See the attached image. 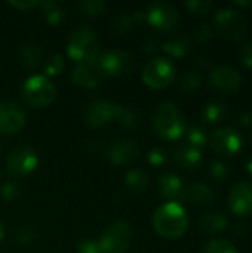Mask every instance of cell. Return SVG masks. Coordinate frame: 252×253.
Wrapping results in <instances>:
<instances>
[{"mask_svg":"<svg viewBox=\"0 0 252 253\" xmlns=\"http://www.w3.org/2000/svg\"><path fill=\"white\" fill-rule=\"evenodd\" d=\"M147 160L151 166H163L169 160V153L163 147H154L149 151Z\"/></svg>","mask_w":252,"mask_h":253,"instance_id":"cell-34","label":"cell"},{"mask_svg":"<svg viewBox=\"0 0 252 253\" xmlns=\"http://www.w3.org/2000/svg\"><path fill=\"white\" fill-rule=\"evenodd\" d=\"M192 46H193L192 39L187 34H180L165 42L162 44V49L174 58H183L192 50Z\"/></svg>","mask_w":252,"mask_h":253,"instance_id":"cell-23","label":"cell"},{"mask_svg":"<svg viewBox=\"0 0 252 253\" xmlns=\"http://www.w3.org/2000/svg\"><path fill=\"white\" fill-rule=\"evenodd\" d=\"M239 58H241V62H242L244 67L252 70V42H245L241 46Z\"/></svg>","mask_w":252,"mask_h":253,"instance_id":"cell-39","label":"cell"},{"mask_svg":"<svg viewBox=\"0 0 252 253\" xmlns=\"http://www.w3.org/2000/svg\"><path fill=\"white\" fill-rule=\"evenodd\" d=\"M100 65L104 76H123L132 71L134 59L125 50H110L100 55Z\"/></svg>","mask_w":252,"mask_h":253,"instance_id":"cell-15","label":"cell"},{"mask_svg":"<svg viewBox=\"0 0 252 253\" xmlns=\"http://www.w3.org/2000/svg\"><path fill=\"white\" fill-rule=\"evenodd\" d=\"M201 76L196 71H187L180 79V89L186 93L195 92L201 86Z\"/></svg>","mask_w":252,"mask_h":253,"instance_id":"cell-32","label":"cell"},{"mask_svg":"<svg viewBox=\"0 0 252 253\" xmlns=\"http://www.w3.org/2000/svg\"><path fill=\"white\" fill-rule=\"evenodd\" d=\"M67 53L77 64L95 59L100 55L97 33L86 25H80L74 28L70 34Z\"/></svg>","mask_w":252,"mask_h":253,"instance_id":"cell-3","label":"cell"},{"mask_svg":"<svg viewBox=\"0 0 252 253\" xmlns=\"http://www.w3.org/2000/svg\"><path fill=\"white\" fill-rule=\"evenodd\" d=\"M251 145H252V136H251Z\"/></svg>","mask_w":252,"mask_h":253,"instance_id":"cell-48","label":"cell"},{"mask_svg":"<svg viewBox=\"0 0 252 253\" xmlns=\"http://www.w3.org/2000/svg\"><path fill=\"white\" fill-rule=\"evenodd\" d=\"M208 173L214 181H226L230 175V168L223 160H212L208 166Z\"/></svg>","mask_w":252,"mask_h":253,"instance_id":"cell-30","label":"cell"},{"mask_svg":"<svg viewBox=\"0 0 252 253\" xmlns=\"http://www.w3.org/2000/svg\"><path fill=\"white\" fill-rule=\"evenodd\" d=\"M140 156V148L132 139H120L116 141L108 150V159L113 165L128 166L135 162Z\"/></svg>","mask_w":252,"mask_h":253,"instance_id":"cell-17","label":"cell"},{"mask_svg":"<svg viewBox=\"0 0 252 253\" xmlns=\"http://www.w3.org/2000/svg\"><path fill=\"white\" fill-rule=\"evenodd\" d=\"M157 191L165 197L169 199L171 202H177L178 199H183L184 193V185L181 178L174 173V172H165L157 178L156 182Z\"/></svg>","mask_w":252,"mask_h":253,"instance_id":"cell-18","label":"cell"},{"mask_svg":"<svg viewBox=\"0 0 252 253\" xmlns=\"http://www.w3.org/2000/svg\"><path fill=\"white\" fill-rule=\"evenodd\" d=\"M227 202L235 215L242 218L252 216V182L241 181L235 184L229 193Z\"/></svg>","mask_w":252,"mask_h":253,"instance_id":"cell-14","label":"cell"},{"mask_svg":"<svg viewBox=\"0 0 252 253\" xmlns=\"http://www.w3.org/2000/svg\"><path fill=\"white\" fill-rule=\"evenodd\" d=\"M208 80L212 89L223 93H236L242 84L241 73L230 65H217L211 68Z\"/></svg>","mask_w":252,"mask_h":253,"instance_id":"cell-12","label":"cell"},{"mask_svg":"<svg viewBox=\"0 0 252 253\" xmlns=\"http://www.w3.org/2000/svg\"><path fill=\"white\" fill-rule=\"evenodd\" d=\"M117 120L126 127H135L140 123V113L135 108H123Z\"/></svg>","mask_w":252,"mask_h":253,"instance_id":"cell-35","label":"cell"},{"mask_svg":"<svg viewBox=\"0 0 252 253\" xmlns=\"http://www.w3.org/2000/svg\"><path fill=\"white\" fill-rule=\"evenodd\" d=\"M189 227V216L186 209L178 202H166L160 205L153 213V228L165 239L181 237Z\"/></svg>","mask_w":252,"mask_h":253,"instance_id":"cell-1","label":"cell"},{"mask_svg":"<svg viewBox=\"0 0 252 253\" xmlns=\"http://www.w3.org/2000/svg\"><path fill=\"white\" fill-rule=\"evenodd\" d=\"M183 199L195 206H209L215 200V193L205 182H192L184 187Z\"/></svg>","mask_w":252,"mask_h":253,"instance_id":"cell-19","label":"cell"},{"mask_svg":"<svg viewBox=\"0 0 252 253\" xmlns=\"http://www.w3.org/2000/svg\"><path fill=\"white\" fill-rule=\"evenodd\" d=\"M229 225V218L226 213L220 211H209L205 212L199 219V230L203 234L215 236L221 231H224Z\"/></svg>","mask_w":252,"mask_h":253,"instance_id":"cell-21","label":"cell"},{"mask_svg":"<svg viewBox=\"0 0 252 253\" xmlns=\"http://www.w3.org/2000/svg\"><path fill=\"white\" fill-rule=\"evenodd\" d=\"M10 6L19 9V10H30L40 4V1H31V0H18V1H9Z\"/></svg>","mask_w":252,"mask_h":253,"instance_id":"cell-42","label":"cell"},{"mask_svg":"<svg viewBox=\"0 0 252 253\" xmlns=\"http://www.w3.org/2000/svg\"><path fill=\"white\" fill-rule=\"evenodd\" d=\"M238 122L242 125V126H251L252 125V113L245 110V111H241V114L238 116Z\"/></svg>","mask_w":252,"mask_h":253,"instance_id":"cell-43","label":"cell"},{"mask_svg":"<svg viewBox=\"0 0 252 253\" xmlns=\"http://www.w3.org/2000/svg\"><path fill=\"white\" fill-rule=\"evenodd\" d=\"M208 144L217 154L230 157V156H236L242 150L244 138L238 129L232 126H226L209 133Z\"/></svg>","mask_w":252,"mask_h":253,"instance_id":"cell-9","label":"cell"},{"mask_svg":"<svg viewBox=\"0 0 252 253\" xmlns=\"http://www.w3.org/2000/svg\"><path fill=\"white\" fill-rule=\"evenodd\" d=\"M39 165L37 153L30 147H18L12 150L6 159V169L12 176H25Z\"/></svg>","mask_w":252,"mask_h":253,"instance_id":"cell-11","label":"cell"},{"mask_svg":"<svg viewBox=\"0 0 252 253\" xmlns=\"http://www.w3.org/2000/svg\"><path fill=\"white\" fill-rule=\"evenodd\" d=\"M202 119L205 123H218L226 120L227 117V105L221 101H209L203 105L202 113H201Z\"/></svg>","mask_w":252,"mask_h":253,"instance_id":"cell-24","label":"cell"},{"mask_svg":"<svg viewBox=\"0 0 252 253\" xmlns=\"http://www.w3.org/2000/svg\"><path fill=\"white\" fill-rule=\"evenodd\" d=\"M175 163L184 169V170H195L202 165L203 160V154L202 150L198 147L190 145L189 142L181 144L177 150H175Z\"/></svg>","mask_w":252,"mask_h":253,"instance_id":"cell-20","label":"cell"},{"mask_svg":"<svg viewBox=\"0 0 252 253\" xmlns=\"http://www.w3.org/2000/svg\"><path fill=\"white\" fill-rule=\"evenodd\" d=\"M212 37H214V27H212L211 24H208V22L201 24V25L196 28V31H195V39H196L198 42L206 43V42H209Z\"/></svg>","mask_w":252,"mask_h":253,"instance_id":"cell-38","label":"cell"},{"mask_svg":"<svg viewBox=\"0 0 252 253\" xmlns=\"http://www.w3.org/2000/svg\"><path fill=\"white\" fill-rule=\"evenodd\" d=\"M40 6L43 7L45 18L50 25H59L65 19V10L61 7L58 1H42Z\"/></svg>","mask_w":252,"mask_h":253,"instance_id":"cell-27","label":"cell"},{"mask_svg":"<svg viewBox=\"0 0 252 253\" xmlns=\"http://www.w3.org/2000/svg\"><path fill=\"white\" fill-rule=\"evenodd\" d=\"M202 253H238V249L226 239H212L205 245Z\"/></svg>","mask_w":252,"mask_h":253,"instance_id":"cell-28","label":"cell"},{"mask_svg":"<svg viewBox=\"0 0 252 253\" xmlns=\"http://www.w3.org/2000/svg\"><path fill=\"white\" fill-rule=\"evenodd\" d=\"M184 135L190 145L198 147L201 150H202V147H205L208 144V139H209V133H208L206 127L202 125H198V123H193L192 126H189Z\"/></svg>","mask_w":252,"mask_h":253,"instance_id":"cell-26","label":"cell"},{"mask_svg":"<svg viewBox=\"0 0 252 253\" xmlns=\"http://www.w3.org/2000/svg\"><path fill=\"white\" fill-rule=\"evenodd\" d=\"M19 191H21V187L16 181L10 179V181H6L3 185H1V190H0V196L6 200V202H10L13 199H16L19 196Z\"/></svg>","mask_w":252,"mask_h":253,"instance_id":"cell-36","label":"cell"},{"mask_svg":"<svg viewBox=\"0 0 252 253\" xmlns=\"http://www.w3.org/2000/svg\"><path fill=\"white\" fill-rule=\"evenodd\" d=\"M247 170H248L250 175H252V159H250L248 163H247Z\"/></svg>","mask_w":252,"mask_h":253,"instance_id":"cell-46","label":"cell"},{"mask_svg":"<svg viewBox=\"0 0 252 253\" xmlns=\"http://www.w3.org/2000/svg\"><path fill=\"white\" fill-rule=\"evenodd\" d=\"M43 68H45V73L48 76H58L62 71V68H64V59H62V56L59 53L49 55L45 59Z\"/></svg>","mask_w":252,"mask_h":253,"instance_id":"cell-33","label":"cell"},{"mask_svg":"<svg viewBox=\"0 0 252 253\" xmlns=\"http://www.w3.org/2000/svg\"><path fill=\"white\" fill-rule=\"evenodd\" d=\"M34 237V231L28 224H21L15 231V240L19 245H28Z\"/></svg>","mask_w":252,"mask_h":253,"instance_id":"cell-37","label":"cell"},{"mask_svg":"<svg viewBox=\"0 0 252 253\" xmlns=\"http://www.w3.org/2000/svg\"><path fill=\"white\" fill-rule=\"evenodd\" d=\"M4 239V225H3V222L0 221V242Z\"/></svg>","mask_w":252,"mask_h":253,"instance_id":"cell-45","label":"cell"},{"mask_svg":"<svg viewBox=\"0 0 252 253\" xmlns=\"http://www.w3.org/2000/svg\"><path fill=\"white\" fill-rule=\"evenodd\" d=\"M132 228L126 221H116L101 234L98 245L102 253H123L132 243Z\"/></svg>","mask_w":252,"mask_h":253,"instance_id":"cell-7","label":"cell"},{"mask_svg":"<svg viewBox=\"0 0 252 253\" xmlns=\"http://www.w3.org/2000/svg\"><path fill=\"white\" fill-rule=\"evenodd\" d=\"M146 19L149 24L160 31L171 33L178 27L180 15L175 6H172L168 1H156L150 4V7L146 10Z\"/></svg>","mask_w":252,"mask_h":253,"instance_id":"cell-10","label":"cell"},{"mask_svg":"<svg viewBox=\"0 0 252 253\" xmlns=\"http://www.w3.org/2000/svg\"><path fill=\"white\" fill-rule=\"evenodd\" d=\"M215 30L226 39L238 42L242 40L248 31L247 18L235 7H223L215 12Z\"/></svg>","mask_w":252,"mask_h":253,"instance_id":"cell-5","label":"cell"},{"mask_svg":"<svg viewBox=\"0 0 252 253\" xmlns=\"http://www.w3.org/2000/svg\"><path fill=\"white\" fill-rule=\"evenodd\" d=\"M105 4L101 0H82L76 4V9L82 13V15H88V16H97L100 13H102Z\"/></svg>","mask_w":252,"mask_h":253,"instance_id":"cell-29","label":"cell"},{"mask_svg":"<svg viewBox=\"0 0 252 253\" xmlns=\"http://www.w3.org/2000/svg\"><path fill=\"white\" fill-rule=\"evenodd\" d=\"M0 179H1V170H0Z\"/></svg>","mask_w":252,"mask_h":253,"instance_id":"cell-47","label":"cell"},{"mask_svg":"<svg viewBox=\"0 0 252 253\" xmlns=\"http://www.w3.org/2000/svg\"><path fill=\"white\" fill-rule=\"evenodd\" d=\"M177 76L175 65L172 61L163 56H156L150 59L143 70V82L151 89L168 87Z\"/></svg>","mask_w":252,"mask_h":253,"instance_id":"cell-6","label":"cell"},{"mask_svg":"<svg viewBox=\"0 0 252 253\" xmlns=\"http://www.w3.org/2000/svg\"><path fill=\"white\" fill-rule=\"evenodd\" d=\"M19 59L21 62L28 67V68H37L43 59V50L40 47V44H37L36 42H24L19 46Z\"/></svg>","mask_w":252,"mask_h":253,"instance_id":"cell-22","label":"cell"},{"mask_svg":"<svg viewBox=\"0 0 252 253\" xmlns=\"http://www.w3.org/2000/svg\"><path fill=\"white\" fill-rule=\"evenodd\" d=\"M125 182L128 185V188H131L135 193H143L147 190L149 184H150V178L149 173L144 172L143 169H132L126 173Z\"/></svg>","mask_w":252,"mask_h":253,"instance_id":"cell-25","label":"cell"},{"mask_svg":"<svg viewBox=\"0 0 252 253\" xmlns=\"http://www.w3.org/2000/svg\"><path fill=\"white\" fill-rule=\"evenodd\" d=\"M153 133L162 141H177L186 130L187 123L174 102H162L157 105L151 119Z\"/></svg>","mask_w":252,"mask_h":253,"instance_id":"cell-2","label":"cell"},{"mask_svg":"<svg viewBox=\"0 0 252 253\" xmlns=\"http://www.w3.org/2000/svg\"><path fill=\"white\" fill-rule=\"evenodd\" d=\"M123 107L107 99H95L85 108V122L91 127H104L113 120H117Z\"/></svg>","mask_w":252,"mask_h":253,"instance_id":"cell-8","label":"cell"},{"mask_svg":"<svg viewBox=\"0 0 252 253\" xmlns=\"http://www.w3.org/2000/svg\"><path fill=\"white\" fill-rule=\"evenodd\" d=\"M113 28L117 31V33H126L131 27H132V19L126 15H117L114 19H113Z\"/></svg>","mask_w":252,"mask_h":253,"instance_id":"cell-40","label":"cell"},{"mask_svg":"<svg viewBox=\"0 0 252 253\" xmlns=\"http://www.w3.org/2000/svg\"><path fill=\"white\" fill-rule=\"evenodd\" d=\"M0 150H1V145H0Z\"/></svg>","mask_w":252,"mask_h":253,"instance_id":"cell-49","label":"cell"},{"mask_svg":"<svg viewBox=\"0 0 252 253\" xmlns=\"http://www.w3.org/2000/svg\"><path fill=\"white\" fill-rule=\"evenodd\" d=\"M252 1H233V6H251Z\"/></svg>","mask_w":252,"mask_h":253,"instance_id":"cell-44","label":"cell"},{"mask_svg":"<svg viewBox=\"0 0 252 253\" xmlns=\"http://www.w3.org/2000/svg\"><path fill=\"white\" fill-rule=\"evenodd\" d=\"M186 7L190 13L198 16H205L214 9V3L211 0H187Z\"/></svg>","mask_w":252,"mask_h":253,"instance_id":"cell-31","label":"cell"},{"mask_svg":"<svg viewBox=\"0 0 252 253\" xmlns=\"http://www.w3.org/2000/svg\"><path fill=\"white\" fill-rule=\"evenodd\" d=\"M100 55L92 61L82 62V64L76 65V68L71 71L73 83H76L77 86H82V87H88V89L97 87L100 84L101 79L104 77V73L100 65Z\"/></svg>","mask_w":252,"mask_h":253,"instance_id":"cell-16","label":"cell"},{"mask_svg":"<svg viewBox=\"0 0 252 253\" xmlns=\"http://www.w3.org/2000/svg\"><path fill=\"white\" fill-rule=\"evenodd\" d=\"M21 95L25 104H28L30 107L43 108L53 102L56 96V89L46 76H31L24 82L21 87Z\"/></svg>","mask_w":252,"mask_h":253,"instance_id":"cell-4","label":"cell"},{"mask_svg":"<svg viewBox=\"0 0 252 253\" xmlns=\"http://www.w3.org/2000/svg\"><path fill=\"white\" fill-rule=\"evenodd\" d=\"M77 252L79 253H102L101 252V249H100L98 242H95V240H89V239L79 242V245H77Z\"/></svg>","mask_w":252,"mask_h":253,"instance_id":"cell-41","label":"cell"},{"mask_svg":"<svg viewBox=\"0 0 252 253\" xmlns=\"http://www.w3.org/2000/svg\"><path fill=\"white\" fill-rule=\"evenodd\" d=\"M25 111L13 101H0V133L15 135L25 125Z\"/></svg>","mask_w":252,"mask_h":253,"instance_id":"cell-13","label":"cell"}]
</instances>
